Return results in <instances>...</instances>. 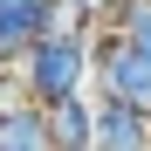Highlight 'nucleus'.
Segmentation results:
<instances>
[{"label":"nucleus","mask_w":151,"mask_h":151,"mask_svg":"<svg viewBox=\"0 0 151 151\" xmlns=\"http://www.w3.org/2000/svg\"><path fill=\"white\" fill-rule=\"evenodd\" d=\"M41 110H48V144L55 151H96V103H89V89L62 96V103H41Z\"/></svg>","instance_id":"obj_4"},{"label":"nucleus","mask_w":151,"mask_h":151,"mask_svg":"<svg viewBox=\"0 0 151 151\" xmlns=\"http://www.w3.org/2000/svg\"><path fill=\"white\" fill-rule=\"evenodd\" d=\"M96 151H151V117L96 96Z\"/></svg>","instance_id":"obj_5"},{"label":"nucleus","mask_w":151,"mask_h":151,"mask_svg":"<svg viewBox=\"0 0 151 151\" xmlns=\"http://www.w3.org/2000/svg\"><path fill=\"white\" fill-rule=\"evenodd\" d=\"M41 28H48V0H0V69H21Z\"/></svg>","instance_id":"obj_3"},{"label":"nucleus","mask_w":151,"mask_h":151,"mask_svg":"<svg viewBox=\"0 0 151 151\" xmlns=\"http://www.w3.org/2000/svg\"><path fill=\"white\" fill-rule=\"evenodd\" d=\"M117 35L151 55V0H124V7H117Z\"/></svg>","instance_id":"obj_6"},{"label":"nucleus","mask_w":151,"mask_h":151,"mask_svg":"<svg viewBox=\"0 0 151 151\" xmlns=\"http://www.w3.org/2000/svg\"><path fill=\"white\" fill-rule=\"evenodd\" d=\"M96 96L131 103L137 117H151V55L131 48L124 35H103L96 41Z\"/></svg>","instance_id":"obj_2"},{"label":"nucleus","mask_w":151,"mask_h":151,"mask_svg":"<svg viewBox=\"0 0 151 151\" xmlns=\"http://www.w3.org/2000/svg\"><path fill=\"white\" fill-rule=\"evenodd\" d=\"M21 89L35 103H62V96H83L96 83V41H69V35H41L28 55H21Z\"/></svg>","instance_id":"obj_1"}]
</instances>
